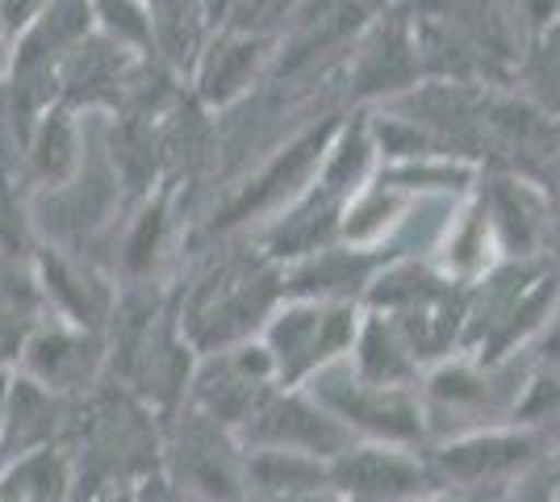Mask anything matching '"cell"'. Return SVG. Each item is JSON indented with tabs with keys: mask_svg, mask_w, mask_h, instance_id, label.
<instances>
[{
	"mask_svg": "<svg viewBox=\"0 0 560 502\" xmlns=\"http://www.w3.org/2000/svg\"><path fill=\"white\" fill-rule=\"evenodd\" d=\"M560 281L552 268H539L532 260L498 264L490 277H481L468 293L465 348L477 364H498L514 348L536 335L557 314Z\"/></svg>",
	"mask_w": 560,
	"mask_h": 502,
	"instance_id": "1",
	"label": "cell"
},
{
	"mask_svg": "<svg viewBox=\"0 0 560 502\" xmlns=\"http://www.w3.org/2000/svg\"><path fill=\"white\" fill-rule=\"evenodd\" d=\"M314 398L343 423L348 431L364 435L369 444H394V448H419L427 440V407L415 398V389L373 385L364 377H323L314 382Z\"/></svg>",
	"mask_w": 560,
	"mask_h": 502,
	"instance_id": "2",
	"label": "cell"
},
{
	"mask_svg": "<svg viewBox=\"0 0 560 502\" xmlns=\"http://www.w3.org/2000/svg\"><path fill=\"white\" fill-rule=\"evenodd\" d=\"M355 335H360V318L343 302H335V306L305 302V306L284 311L268 331V352L277 360V377L284 385H302L305 377L323 373L343 352H351Z\"/></svg>",
	"mask_w": 560,
	"mask_h": 502,
	"instance_id": "3",
	"label": "cell"
},
{
	"mask_svg": "<svg viewBox=\"0 0 560 502\" xmlns=\"http://www.w3.org/2000/svg\"><path fill=\"white\" fill-rule=\"evenodd\" d=\"M330 490L348 502H422L435 490V478L415 448L351 444L330 460Z\"/></svg>",
	"mask_w": 560,
	"mask_h": 502,
	"instance_id": "4",
	"label": "cell"
},
{
	"mask_svg": "<svg viewBox=\"0 0 560 502\" xmlns=\"http://www.w3.org/2000/svg\"><path fill=\"white\" fill-rule=\"evenodd\" d=\"M544 448V435L536 428H481L456 435L452 444L427 453L435 486H490L532 465Z\"/></svg>",
	"mask_w": 560,
	"mask_h": 502,
	"instance_id": "5",
	"label": "cell"
},
{
	"mask_svg": "<svg viewBox=\"0 0 560 502\" xmlns=\"http://www.w3.org/2000/svg\"><path fill=\"white\" fill-rule=\"evenodd\" d=\"M243 440L247 448L305 453L318 460H335L351 448V431L318 398H305V394H268V402L243 428Z\"/></svg>",
	"mask_w": 560,
	"mask_h": 502,
	"instance_id": "6",
	"label": "cell"
},
{
	"mask_svg": "<svg viewBox=\"0 0 560 502\" xmlns=\"http://www.w3.org/2000/svg\"><path fill=\"white\" fill-rule=\"evenodd\" d=\"M164 469L192 502H247V456L222 444V423L210 415L188 423Z\"/></svg>",
	"mask_w": 560,
	"mask_h": 502,
	"instance_id": "7",
	"label": "cell"
},
{
	"mask_svg": "<svg viewBox=\"0 0 560 502\" xmlns=\"http://www.w3.org/2000/svg\"><path fill=\"white\" fill-rule=\"evenodd\" d=\"M481 201L490 210L498 247L511 260H532L539 252V243L552 235V201L532 180L498 176L490 189L481 192Z\"/></svg>",
	"mask_w": 560,
	"mask_h": 502,
	"instance_id": "8",
	"label": "cell"
},
{
	"mask_svg": "<svg viewBox=\"0 0 560 502\" xmlns=\"http://www.w3.org/2000/svg\"><path fill=\"white\" fill-rule=\"evenodd\" d=\"M330 490V460L305 453H272V448H247V499L284 502Z\"/></svg>",
	"mask_w": 560,
	"mask_h": 502,
	"instance_id": "9",
	"label": "cell"
},
{
	"mask_svg": "<svg viewBox=\"0 0 560 502\" xmlns=\"http://www.w3.org/2000/svg\"><path fill=\"white\" fill-rule=\"evenodd\" d=\"M351 360H355V369H351L355 377H364L373 385H394V389H410L422 373V360L415 357L406 335L397 331L385 314H369L360 323Z\"/></svg>",
	"mask_w": 560,
	"mask_h": 502,
	"instance_id": "10",
	"label": "cell"
},
{
	"mask_svg": "<svg viewBox=\"0 0 560 502\" xmlns=\"http://www.w3.org/2000/svg\"><path fill=\"white\" fill-rule=\"evenodd\" d=\"M0 502H80V469L63 448H43L0 469Z\"/></svg>",
	"mask_w": 560,
	"mask_h": 502,
	"instance_id": "11",
	"label": "cell"
},
{
	"mask_svg": "<svg viewBox=\"0 0 560 502\" xmlns=\"http://www.w3.org/2000/svg\"><path fill=\"white\" fill-rule=\"evenodd\" d=\"M59 419H55V402L50 389H43L38 382H18L9 385V410H4V431H0V469L34 456L43 448H55Z\"/></svg>",
	"mask_w": 560,
	"mask_h": 502,
	"instance_id": "12",
	"label": "cell"
},
{
	"mask_svg": "<svg viewBox=\"0 0 560 502\" xmlns=\"http://www.w3.org/2000/svg\"><path fill=\"white\" fill-rule=\"evenodd\" d=\"M30 364L43 389H75L93 377L96 348L75 335H43L30 343Z\"/></svg>",
	"mask_w": 560,
	"mask_h": 502,
	"instance_id": "13",
	"label": "cell"
},
{
	"mask_svg": "<svg viewBox=\"0 0 560 502\" xmlns=\"http://www.w3.org/2000/svg\"><path fill=\"white\" fill-rule=\"evenodd\" d=\"M130 494H135V502H192L167 469H155V474H147L142 481H135Z\"/></svg>",
	"mask_w": 560,
	"mask_h": 502,
	"instance_id": "14",
	"label": "cell"
},
{
	"mask_svg": "<svg viewBox=\"0 0 560 502\" xmlns=\"http://www.w3.org/2000/svg\"><path fill=\"white\" fill-rule=\"evenodd\" d=\"M557 4L560 0H511V9L523 17V22L532 25V34H539V38L560 22Z\"/></svg>",
	"mask_w": 560,
	"mask_h": 502,
	"instance_id": "15",
	"label": "cell"
},
{
	"mask_svg": "<svg viewBox=\"0 0 560 502\" xmlns=\"http://www.w3.org/2000/svg\"><path fill=\"white\" fill-rule=\"evenodd\" d=\"M544 364H548V369H560V311L552 314L548 335H544Z\"/></svg>",
	"mask_w": 560,
	"mask_h": 502,
	"instance_id": "16",
	"label": "cell"
},
{
	"mask_svg": "<svg viewBox=\"0 0 560 502\" xmlns=\"http://www.w3.org/2000/svg\"><path fill=\"white\" fill-rule=\"evenodd\" d=\"M80 502H135V494H130V486H109V490L80 494Z\"/></svg>",
	"mask_w": 560,
	"mask_h": 502,
	"instance_id": "17",
	"label": "cell"
},
{
	"mask_svg": "<svg viewBox=\"0 0 560 502\" xmlns=\"http://www.w3.org/2000/svg\"><path fill=\"white\" fill-rule=\"evenodd\" d=\"M514 502H552V486H536V490H518Z\"/></svg>",
	"mask_w": 560,
	"mask_h": 502,
	"instance_id": "18",
	"label": "cell"
},
{
	"mask_svg": "<svg viewBox=\"0 0 560 502\" xmlns=\"http://www.w3.org/2000/svg\"><path fill=\"white\" fill-rule=\"evenodd\" d=\"M284 502H348V499L335 494V490H318V494H302V499H284Z\"/></svg>",
	"mask_w": 560,
	"mask_h": 502,
	"instance_id": "19",
	"label": "cell"
},
{
	"mask_svg": "<svg viewBox=\"0 0 560 502\" xmlns=\"http://www.w3.org/2000/svg\"><path fill=\"white\" fill-rule=\"evenodd\" d=\"M4 410H9V382L0 377V431H4Z\"/></svg>",
	"mask_w": 560,
	"mask_h": 502,
	"instance_id": "20",
	"label": "cell"
},
{
	"mask_svg": "<svg viewBox=\"0 0 560 502\" xmlns=\"http://www.w3.org/2000/svg\"><path fill=\"white\" fill-rule=\"evenodd\" d=\"M552 502H560V481L552 486Z\"/></svg>",
	"mask_w": 560,
	"mask_h": 502,
	"instance_id": "21",
	"label": "cell"
},
{
	"mask_svg": "<svg viewBox=\"0 0 560 502\" xmlns=\"http://www.w3.org/2000/svg\"><path fill=\"white\" fill-rule=\"evenodd\" d=\"M422 502H447V499H435V494H427V499H422Z\"/></svg>",
	"mask_w": 560,
	"mask_h": 502,
	"instance_id": "22",
	"label": "cell"
}]
</instances>
